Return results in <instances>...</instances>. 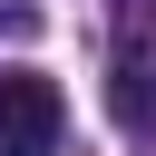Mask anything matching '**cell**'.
<instances>
[{"label": "cell", "instance_id": "obj_1", "mask_svg": "<svg viewBox=\"0 0 156 156\" xmlns=\"http://www.w3.org/2000/svg\"><path fill=\"white\" fill-rule=\"evenodd\" d=\"M58 127H68L58 78L10 68V78H0V156H58Z\"/></svg>", "mask_w": 156, "mask_h": 156}]
</instances>
